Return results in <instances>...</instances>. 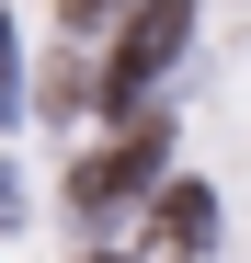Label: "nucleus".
<instances>
[{
  "label": "nucleus",
  "instance_id": "nucleus-1",
  "mask_svg": "<svg viewBox=\"0 0 251 263\" xmlns=\"http://www.w3.org/2000/svg\"><path fill=\"white\" fill-rule=\"evenodd\" d=\"M183 0H160V12L137 23V34H126V46H114V80H103V92H137V80H160V69H172V46H183Z\"/></svg>",
  "mask_w": 251,
  "mask_h": 263
}]
</instances>
